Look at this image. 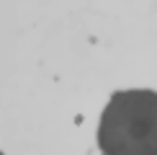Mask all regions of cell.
Listing matches in <instances>:
<instances>
[{"mask_svg": "<svg viewBox=\"0 0 157 155\" xmlns=\"http://www.w3.org/2000/svg\"><path fill=\"white\" fill-rule=\"evenodd\" d=\"M98 147L103 155H157L155 90H116L101 114Z\"/></svg>", "mask_w": 157, "mask_h": 155, "instance_id": "6da1fadb", "label": "cell"}, {"mask_svg": "<svg viewBox=\"0 0 157 155\" xmlns=\"http://www.w3.org/2000/svg\"><path fill=\"white\" fill-rule=\"evenodd\" d=\"M0 155H3V153H0Z\"/></svg>", "mask_w": 157, "mask_h": 155, "instance_id": "7a4b0ae2", "label": "cell"}]
</instances>
